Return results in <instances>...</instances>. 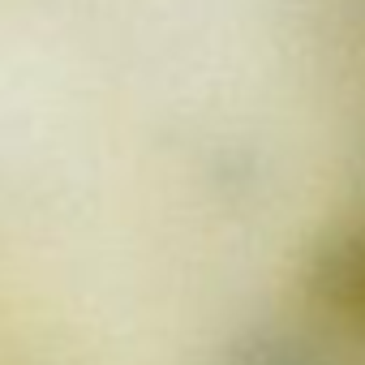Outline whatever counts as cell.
I'll list each match as a JSON object with an SVG mask.
<instances>
[{
    "instance_id": "7a4b0ae2",
    "label": "cell",
    "mask_w": 365,
    "mask_h": 365,
    "mask_svg": "<svg viewBox=\"0 0 365 365\" xmlns=\"http://www.w3.org/2000/svg\"><path fill=\"white\" fill-rule=\"evenodd\" d=\"M228 365H331V361L297 335H254L232 352Z\"/></svg>"
},
{
    "instance_id": "6da1fadb",
    "label": "cell",
    "mask_w": 365,
    "mask_h": 365,
    "mask_svg": "<svg viewBox=\"0 0 365 365\" xmlns=\"http://www.w3.org/2000/svg\"><path fill=\"white\" fill-rule=\"evenodd\" d=\"M314 297L352 327H365V232L322 254L314 271Z\"/></svg>"
}]
</instances>
